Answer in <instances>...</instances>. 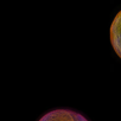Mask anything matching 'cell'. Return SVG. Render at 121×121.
Returning a JSON list of instances; mask_svg holds the SVG:
<instances>
[{"mask_svg":"<svg viewBox=\"0 0 121 121\" xmlns=\"http://www.w3.org/2000/svg\"><path fill=\"white\" fill-rule=\"evenodd\" d=\"M38 121H89L81 113L68 108H58L45 113Z\"/></svg>","mask_w":121,"mask_h":121,"instance_id":"cell-1","label":"cell"},{"mask_svg":"<svg viewBox=\"0 0 121 121\" xmlns=\"http://www.w3.org/2000/svg\"><path fill=\"white\" fill-rule=\"evenodd\" d=\"M110 43L116 55L121 58V11L115 16L110 25Z\"/></svg>","mask_w":121,"mask_h":121,"instance_id":"cell-2","label":"cell"}]
</instances>
